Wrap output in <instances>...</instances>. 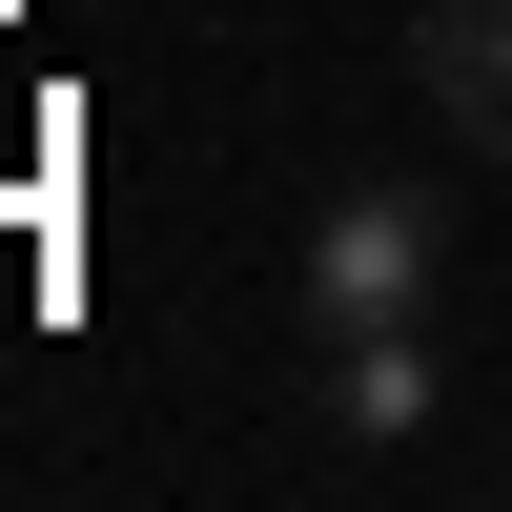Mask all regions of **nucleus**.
Returning <instances> with one entry per match:
<instances>
[{"mask_svg":"<svg viewBox=\"0 0 512 512\" xmlns=\"http://www.w3.org/2000/svg\"><path fill=\"white\" fill-rule=\"evenodd\" d=\"M410 62H431L451 144H472V164H512V0H431V21H410Z\"/></svg>","mask_w":512,"mask_h":512,"instance_id":"obj_2","label":"nucleus"},{"mask_svg":"<svg viewBox=\"0 0 512 512\" xmlns=\"http://www.w3.org/2000/svg\"><path fill=\"white\" fill-rule=\"evenodd\" d=\"M308 390H328V431H349V451H410V431H431V328H328Z\"/></svg>","mask_w":512,"mask_h":512,"instance_id":"obj_3","label":"nucleus"},{"mask_svg":"<svg viewBox=\"0 0 512 512\" xmlns=\"http://www.w3.org/2000/svg\"><path fill=\"white\" fill-rule=\"evenodd\" d=\"M287 287H308V349H328V328H431V287H451V205H431V185H328Z\"/></svg>","mask_w":512,"mask_h":512,"instance_id":"obj_1","label":"nucleus"}]
</instances>
